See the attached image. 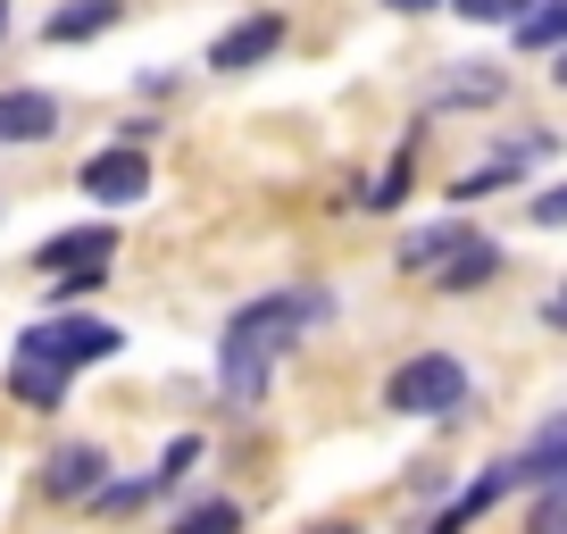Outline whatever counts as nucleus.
<instances>
[{
  "label": "nucleus",
  "mask_w": 567,
  "mask_h": 534,
  "mask_svg": "<svg viewBox=\"0 0 567 534\" xmlns=\"http://www.w3.org/2000/svg\"><path fill=\"white\" fill-rule=\"evenodd\" d=\"M318 318V301H301V292H267V301L234 309L226 326V351H217V384H226L234 410H250L267 392V376H276V359L292 351V335Z\"/></svg>",
  "instance_id": "f257e3e1"
},
{
  "label": "nucleus",
  "mask_w": 567,
  "mask_h": 534,
  "mask_svg": "<svg viewBox=\"0 0 567 534\" xmlns=\"http://www.w3.org/2000/svg\"><path fill=\"white\" fill-rule=\"evenodd\" d=\"M460 401H467V368L451 351L401 359L392 384H384V410H401V418H443V410H460Z\"/></svg>",
  "instance_id": "f03ea898"
},
{
  "label": "nucleus",
  "mask_w": 567,
  "mask_h": 534,
  "mask_svg": "<svg viewBox=\"0 0 567 534\" xmlns=\"http://www.w3.org/2000/svg\"><path fill=\"white\" fill-rule=\"evenodd\" d=\"M109 259H117V226H68V234H51V243L34 250V267L42 276H59V292H92L109 276Z\"/></svg>",
  "instance_id": "7ed1b4c3"
},
{
  "label": "nucleus",
  "mask_w": 567,
  "mask_h": 534,
  "mask_svg": "<svg viewBox=\"0 0 567 534\" xmlns=\"http://www.w3.org/2000/svg\"><path fill=\"white\" fill-rule=\"evenodd\" d=\"M18 351H34V359H51V368H92V359H117L125 351V335L109 318H42V326H25V342Z\"/></svg>",
  "instance_id": "20e7f679"
},
{
  "label": "nucleus",
  "mask_w": 567,
  "mask_h": 534,
  "mask_svg": "<svg viewBox=\"0 0 567 534\" xmlns=\"http://www.w3.org/2000/svg\"><path fill=\"white\" fill-rule=\"evenodd\" d=\"M501 484H509V493H517V484H567V410L543 418V427L501 460Z\"/></svg>",
  "instance_id": "39448f33"
},
{
  "label": "nucleus",
  "mask_w": 567,
  "mask_h": 534,
  "mask_svg": "<svg viewBox=\"0 0 567 534\" xmlns=\"http://www.w3.org/2000/svg\"><path fill=\"white\" fill-rule=\"evenodd\" d=\"M84 193L92 201H142V193H151V160H142V143L92 151V160H84Z\"/></svg>",
  "instance_id": "423d86ee"
},
{
  "label": "nucleus",
  "mask_w": 567,
  "mask_h": 534,
  "mask_svg": "<svg viewBox=\"0 0 567 534\" xmlns=\"http://www.w3.org/2000/svg\"><path fill=\"white\" fill-rule=\"evenodd\" d=\"M101 484H109V460L92 443H59L51 460H42V493L51 501H92Z\"/></svg>",
  "instance_id": "0eeeda50"
},
{
  "label": "nucleus",
  "mask_w": 567,
  "mask_h": 534,
  "mask_svg": "<svg viewBox=\"0 0 567 534\" xmlns=\"http://www.w3.org/2000/svg\"><path fill=\"white\" fill-rule=\"evenodd\" d=\"M276 42H284V18H250V25H234V34H217L209 68H217V75H243V68H259Z\"/></svg>",
  "instance_id": "6e6552de"
},
{
  "label": "nucleus",
  "mask_w": 567,
  "mask_h": 534,
  "mask_svg": "<svg viewBox=\"0 0 567 534\" xmlns=\"http://www.w3.org/2000/svg\"><path fill=\"white\" fill-rule=\"evenodd\" d=\"M51 125H59L51 92H0V143H42Z\"/></svg>",
  "instance_id": "1a4fd4ad"
},
{
  "label": "nucleus",
  "mask_w": 567,
  "mask_h": 534,
  "mask_svg": "<svg viewBox=\"0 0 567 534\" xmlns=\"http://www.w3.org/2000/svg\"><path fill=\"white\" fill-rule=\"evenodd\" d=\"M9 392H18L25 410H59V401H68V368H51V359L18 351V368H9Z\"/></svg>",
  "instance_id": "9d476101"
},
{
  "label": "nucleus",
  "mask_w": 567,
  "mask_h": 534,
  "mask_svg": "<svg viewBox=\"0 0 567 534\" xmlns=\"http://www.w3.org/2000/svg\"><path fill=\"white\" fill-rule=\"evenodd\" d=\"M467 234H476V226H460V217H443V226H417V234L401 243V267H409V276H434V267H443L451 250L467 243Z\"/></svg>",
  "instance_id": "9b49d317"
},
{
  "label": "nucleus",
  "mask_w": 567,
  "mask_h": 534,
  "mask_svg": "<svg viewBox=\"0 0 567 534\" xmlns=\"http://www.w3.org/2000/svg\"><path fill=\"white\" fill-rule=\"evenodd\" d=\"M493 267H501V250H493V243H484V234H467V243H460V250H451V259H443V267H434V276H443V292H476V285H484V276H493Z\"/></svg>",
  "instance_id": "f8f14e48"
},
{
  "label": "nucleus",
  "mask_w": 567,
  "mask_h": 534,
  "mask_svg": "<svg viewBox=\"0 0 567 534\" xmlns=\"http://www.w3.org/2000/svg\"><path fill=\"white\" fill-rule=\"evenodd\" d=\"M101 25H117V0H75V9H59V18L42 25V34L51 42H92Z\"/></svg>",
  "instance_id": "ddd939ff"
},
{
  "label": "nucleus",
  "mask_w": 567,
  "mask_h": 534,
  "mask_svg": "<svg viewBox=\"0 0 567 534\" xmlns=\"http://www.w3.org/2000/svg\"><path fill=\"white\" fill-rule=\"evenodd\" d=\"M517 42H526V51H567V0L526 9V18H517Z\"/></svg>",
  "instance_id": "4468645a"
},
{
  "label": "nucleus",
  "mask_w": 567,
  "mask_h": 534,
  "mask_svg": "<svg viewBox=\"0 0 567 534\" xmlns=\"http://www.w3.org/2000/svg\"><path fill=\"white\" fill-rule=\"evenodd\" d=\"M167 534H243V510H234V501H193Z\"/></svg>",
  "instance_id": "2eb2a0df"
},
{
  "label": "nucleus",
  "mask_w": 567,
  "mask_h": 534,
  "mask_svg": "<svg viewBox=\"0 0 567 534\" xmlns=\"http://www.w3.org/2000/svg\"><path fill=\"white\" fill-rule=\"evenodd\" d=\"M151 493H159L151 476H142V484H101V493H92V510H101V517H134Z\"/></svg>",
  "instance_id": "dca6fc26"
},
{
  "label": "nucleus",
  "mask_w": 567,
  "mask_h": 534,
  "mask_svg": "<svg viewBox=\"0 0 567 534\" xmlns=\"http://www.w3.org/2000/svg\"><path fill=\"white\" fill-rule=\"evenodd\" d=\"M451 9H460L467 25H517L534 9V0H451Z\"/></svg>",
  "instance_id": "f3484780"
},
{
  "label": "nucleus",
  "mask_w": 567,
  "mask_h": 534,
  "mask_svg": "<svg viewBox=\"0 0 567 534\" xmlns=\"http://www.w3.org/2000/svg\"><path fill=\"white\" fill-rule=\"evenodd\" d=\"M526 534H567V484H550L543 501H534V517H526Z\"/></svg>",
  "instance_id": "a211bd4d"
},
{
  "label": "nucleus",
  "mask_w": 567,
  "mask_h": 534,
  "mask_svg": "<svg viewBox=\"0 0 567 534\" xmlns=\"http://www.w3.org/2000/svg\"><path fill=\"white\" fill-rule=\"evenodd\" d=\"M193 460H200V434H176V443L159 451V476H151V484H176V476H184Z\"/></svg>",
  "instance_id": "6ab92c4d"
},
{
  "label": "nucleus",
  "mask_w": 567,
  "mask_h": 534,
  "mask_svg": "<svg viewBox=\"0 0 567 534\" xmlns=\"http://www.w3.org/2000/svg\"><path fill=\"white\" fill-rule=\"evenodd\" d=\"M401 193H409V151L384 167V184H375V209H401Z\"/></svg>",
  "instance_id": "aec40b11"
},
{
  "label": "nucleus",
  "mask_w": 567,
  "mask_h": 534,
  "mask_svg": "<svg viewBox=\"0 0 567 534\" xmlns=\"http://www.w3.org/2000/svg\"><path fill=\"white\" fill-rule=\"evenodd\" d=\"M534 226H567V184H550V193L534 201Z\"/></svg>",
  "instance_id": "412c9836"
},
{
  "label": "nucleus",
  "mask_w": 567,
  "mask_h": 534,
  "mask_svg": "<svg viewBox=\"0 0 567 534\" xmlns=\"http://www.w3.org/2000/svg\"><path fill=\"white\" fill-rule=\"evenodd\" d=\"M384 9H401V18H417V9H443V0H384Z\"/></svg>",
  "instance_id": "4be33fe9"
},
{
  "label": "nucleus",
  "mask_w": 567,
  "mask_h": 534,
  "mask_svg": "<svg viewBox=\"0 0 567 534\" xmlns=\"http://www.w3.org/2000/svg\"><path fill=\"white\" fill-rule=\"evenodd\" d=\"M550 326H567V292H559V301H550Z\"/></svg>",
  "instance_id": "5701e85b"
},
{
  "label": "nucleus",
  "mask_w": 567,
  "mask_h": 534,
  "mask_svg": "<svg viewBox=\"0 0 567 534\" xmlns=\"http://www.w3.org/2000/svg\"><path fill=\"white\" fill-rule=\"evenodd\" d=\"M309 534H359V526H342V517H334V526H309Z\"/></svg>",
  "instance_id": "b1692460"
},
{
  "label": "nucleus",
  "mask_w": 567,
  "mask_h": 534,
  "mask_svg": "<svg viewBox=\"0 0 567 534\" xmlns=\"http://www.w3.org/2000/svg\"><path fill=\"white\" fill-rule=\"evenodd\" d=\"M550 75H559V84H567V51H559V68H550Z\"/></svg>",
  "instance_id": "393cba45"
},
{
  "label": "nucleus",
  "mask_w": 567,
  "mask_h": 534,
  "mask_svg": "<svg viewBox=\"0 0 567 534\" xmlns=\"http://www.w3.org/2000/svg\"><path fill=\"white\" fill-rule=\"evenodd\" d=\"M0 25H9V0H0Z\"/></svg>",
  "instance_id": "a878e982"
}]
</instances>
